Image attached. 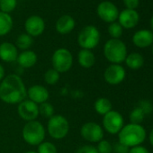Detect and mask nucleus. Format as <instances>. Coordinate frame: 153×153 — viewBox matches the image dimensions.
<instances>
[{
  "label": "nucleus",
  "instance_id": "nucleus-1",
  "mask_svg": "<svg viewBox=\"0 0 153 153\" xmlns=\"http://www.w3.org/2000/svg\"><path fill=\"white\" fill-rule=\"evenodd\" d=\"M27 97V88L17 74H9L0 82V99L5 104L18 105Z\"/></svg>",
  "mask_w": 153,
  "mask_h": 153
},
{
  "label": "nucleus",
  "instance_id": "nucleus-2",
  "mask_svg": "<svg viewBox=\"0 0 153 153\" xmlns=\"http://www.w3.org/2000/svg\"><path fill=\"white\" fill-rule=\"evenodd\" d=\"M146 136L147 133L144 127L134 123L124 125L118 133L119 142L129 148L140 146L145 140Z\"/></svg>",
  "mask_w": 153,
  "mask_h": 153
},
{
  "label": "nucleus",
  "instance_id": "nucleus-3",
  "mask_svg": "<svg viewBox=\"0 0 153 153\" xmlns=\"http://www.w3.org/2000/svg\"><path fill=\"white\" fill-rule=\"evenodd\" d=\"M24 140L31 146H38L44 141L46 136V130L43 124L37 121L27 122L22 131Z\"/></svg>",
  "mask_w": 153,
  "mask_h": 153
},
{
  "label": "nucleus",
  "instance_id": "nucleus-4",
  "mask_svg": "<svg viewBox=\"0 0 153 153\" xmlns=\"http://www.w3.org/2000/svg\"><path fill=\"white\" fill-rule=\"evenodd\" d=\"M104 55L112 64H121L127 57V48L120 39H110L104 46Z\"/></svg>",
  "mask_w": 153,
  "mask_h": 153
},
{
  "label": "nucleus",
  "instance_id": "nucleus-5",
  "mask_svg": "<svg viewBox=\"0 0 153 153\" xmlns=\"http://www.w3.org/2000/svg\"><path fill=\"white\" fill-rule=\"evenodd\" d=\"M47 131L54 140L64 139L69 131V123L67 118L61 114H54L47 123Z\"/></svg>",
  "mask_w": 153,
  "mask_h": 153
},
{
  "label": "nucleus",
  "instance_id": "nucleus-6",
  "mask_svg": "<svg viewBox=\"0 0 153 153\" xmlns=\"http://www.w3.org/2000/svg\"><path fill=\"white\" fill-rule=\"evenodd\" d=\"M100 42V32L94 25H87L81 29L78 35V43L81 49H95Z\"/></svg>",
  "mask_w": 153,
  "mask_h": 153
},
{
  "label": "nucleus",
  "instance_id": "nucleus-7",
  "mask_svg": "<svg viewBox=\"0 0 153 153\" xmlns=\"http://www.w3.org/2000/svg\"><path fill=\"white\" fill-rule=\"evenodd\" d=\"M72 53L66 48L57 49L51 56L52 68L57 70L59 74L68 72L73 66Z\"/></svg>",
  "mask_w": 153,
  "mask_h": 153
},
{
  "label": "nucleus",
  "instance_id": "nucleus-8",
  "mask_svg": "<svg viewBox=\"0 0 153 153\" xmlns=\"http://www.w3.org/2000/svg\"><path fill=\"white\" fill-rule=\"evenodd\" d=\"M103 129L110 134H118L124 126L123 115L117 111H110L103 116Z\"/></svg>",
  "mask_w": 153,
  "mask_h": 153
},
{
  "label": "nucleus",
  "instance_id": "nucleus-9",
  "mask_svg": "<svg viewBox=\"0 0 153 153\" xmlns=\"http://www.w3.org/2000/svg\"><path fill=\"white\" fill-rule=\"evenodd\" d=\"M80 135L90 143H97L104 139V129L97 123L88 122L81 126Z\"/></svg>",
  "mask_w": 153,
  "mask_h": 153
},
{
  "label": "nucleus",
  "instance_id": "nucleus-10",
  "mask_svg": "<svg viewBox=\"0 0 153 153\" xmlns=\"http://www.w3.org/2000/svg\"><path fill=\"white\" fill-rule=\"evenodd\" d=\"M126 76L125 69L120 64H111L104 72V79L106 83L112 86L119 85L122 83Z\"/></svg>",
  "mask_w": 153,
  "mask_h": 153
},
{
  "label": "nucleus",
  "instance_id": "nucleus-11",
  "mask_svg": "<svg viewBox=\"0 0 153 153\" xmlns=\"http://www.w3.org/2000/svg\"><path fill=\"white\" fill-rule=\"evenodd\" d=\"M98 17L105 23H114L118 19L119 11L117 7L110 1L101 2L97 8Z\"/></svg>",
  "mask_w": 153,
  "mask_h": 153
},
{
  "label": "nucleus",
  "instance_id": "nucleus-12",
  "mask_svg": "<svg viewBox=\"0 0 153 153\" xmlns=\"http://www.w3.org/2000/svg\"><path fill=\"white\" fill-rule=\"evenodd\" d=\"M17 113L20 118L26 123L34 121L39 117V105L29 99H25L18 104Z\"/></svg>",
  "mask_w": 153,
  "mask_h": 153
},
{
  "label": "nucleus",
  "instance_id": "nucleus-13",
  "mask_svg": "<svg viewBox=\"0 0 153 153\" xmlns=\"http://www.w3.org/2000/svg\"><path fill=\"white\" fill-rule=\"evenodd\" d=\"M25 29L26 33L32 37H38L42 35L45 30V22L39 16H32L28 17L25 23Z\"/></svg>",
  "mask_w": 153,
  "mask_h": 153
},
{
  "label": "nucleus",
  "instance_id": "nucleus-14",
  "mask_svg": "<svg viewBox=\"0 0 153 153\" xmlns=\"http://www.w3.org/2000/svg\"><path fill=\"white\" fill-rule=\"evenodd\" d=\"M27 97L36 105L48 102L50 98L49 90L42 85H33L27 89Z\"/></svg>",
  "mask_w": 153,
  "mask_h": 153
},
{
  "label": "nucleus",
  "instance_id": "nucleus-15",
  "mask_svg": "<svg viewBox=\"0 0 153 153\" xmlns=\"http://www.w3.org/2000/svg\"><path fill=\"white\" fill-rule=\"evenodd\" d=\"M140 20V16L136 10L132 9H124L118 16V21L120 25L125 29L134 28Z\"/></svg>",
  "mask_w": 153,
  "mask_h": 153
},
{
  "label": "nucleus",
  "instance_id": "nucleus-16",
  "mask_svg": "<svg viewBox=\"0 0 153 153\" xmlns=\"http://www.w3.org/2000/svg\"><path fill=\"white\" fill-rule=\"evenodd\" d=\"M18 54V49L14 43L5 42L0 44V59L2 61L7 63L15 62L17 59Z\"/></svg>",
  "mask_w": 153,
  "mask_h": 153
},
{
  "label": "nucleus",
  "instance_id": "nucleus-17",
  "mask_svg": "<svg viewBox=\"0 0 153 153\" xmlns=\"http://www.w3.org/2000/svg\"><path fill=\"white\" fill-rule=\"evenodd\" d=\"M132 42L139 48H147L153 44V33L146 29L137 31L132 36Z\"/></svg>",
  "mask_w": 153,
  "mask_h": 153
},
{
  "label": "nucleus",
  "instance_id": "nucleus-18",
  "mask_svg": "<svg viewBox=\"0 0 153 153\" xmlns=\"http://www.w3.org/2000/svg\"><path fill=\"white\" fill-rule=\"evenodd\" d=\"M76 25V22L75 19L68 15H65L60 16L55 25V28L56 31L59 33V34H68L69 33H71Z\"/></svg>",
  "mask_w": 153,
  "mask_h": 153
},
{
  "label": "nucleus",
  "instance_id": "nucleus-19",
  "mask_svg": "<svg viewBox=\"0 0 153 153\" xmlns=\"http://www.w3.org/2000/svg\"><path fill=\"white\" fill-rule=\"evenodd\" d=\"M37 60H38L37 54L33 51H31V50L23 51L21 53L18 54V57L16 59L18 65L24 68H33L37 63Z\"/></svg>",
  "mask_w": 153,
  "mask_h": 153
},
{
  "label": "nucleus",
  "instance_id": "nucleus-20",
  "mask_svg": "<svg viewBox=\"0 0 153 153\" xmlns=\"http://www.w3.org/2000/svg\"><path fill=\"white\" fill-rule=\"evenodd\" d=\"M78 62L83 68H91L96 63V56L90 50L81 49L78 53Z\"/></svg>",
  "mask_w": 153,
  "mask_h": 153
},
{
  "label": "nucleus",
  "instance_id": "nucleus-21",
  "mask_svg": "<svg viewBox=\"0 0 153 153\" xmlns=\"http://www.w3.org/2000/svg\"><path fill=\"white\" fill-rule=\"evenodd\" d=\"M13 19L9 14L0 11V36L8 34L13 28Z\"/></svg>",
  "mask_w": 153,
  "mask_h": 153
},
{
  "label": "nucleus",
  "instance_id": "nucleus-22",
  "mask_svg": "<svg viewBox=\"0 0 153 153\" xmlns=\"http://www.w3.org/2000/svg\"><path fill=\"white\" fill-rule=\"evenodd\" d=\"M112 108H113V105L108 98L99 97L95 101L94 109L100 115L104 116L105 114H106L107 113L112 111Z\"/></svg>",
  "mask_w": 153,
  "mask_h": 153
},
{
  "label": "nucleus",
  "instance_id": "nucleus-23",
  "mask_svg": "<svg viewBox=\"0 0 153 153\" xmlns=\"http://www.w3.org/2000/svg\"><path fill=\"white\" fill-rule=\"evenodd\" d=\"M124 61L128 68H130L131 69H134V70L140 68L144 64V59L142 55H140L138 52H132L127 55Z\"/></svg>",
  "mask_w": 153,
  "mask_h": 153
},
{
  "label": "nucleus",
  "instance_id": "nucleus-24",
  "mask_svg": "<svg viewBox=\"0 0 153 153\" xmlns=\"http://www.w3.org/2000/svg\"><path fill=\"white\" fill-rule=\"evenodd\" d=\"M33 44V39L32 36H30L27 33H22L20 34L16 42V46L17 49H20L22 51H27L30 50V48Z\"/></svg>",
  "mask_w": 153,
  "mask_h": 153
},
{
  "label": "nucleus",
  "instance_id": "nucleus-25",
  "mask_svg": "<svg viewBox=\"0 0 153 153\" xmlns=\"http://www.w3.org/2000/svg\"><path fill=\"white\" fill-rule=\"evenodd\" d=\"M43 78H44V81L46 84H48L50 86H53L59 82V80L60 79V74L54 68H49L44 73Z\"/></svg>",
  "mask_w": 153,
  "mask_h": 153
},
{
  "label": "nucleus",
  "instance_id": "nucleus-26",
  "mask_svg": "<svg viewBox=\"0 0 153 153\" xmlns=\"http://www.w3.org/2000/svg\"><path fill=\"white\" fill-rule=\"evenodd\" d=\"M54 112V106L49 102H45L39 105V115L42 116L43 118L50 119L51 116L55 114Z\"/></svg>",
  "mask_w": 153,
  "mask_h": 153
},
{
  "label": "nucleus",
  "instance_id": "nucleus-27",
  "mask_svg": "<svg viewBox=\"0 0 153 153\" xmlns=\"http://www.w3.org/2000/svg\"><path fill=\"white\" fill-rule=\"evenodd\" d=\"M144 118H145V114L138 106H136L134 109H132V111L130 114V121H131V123L140 124L143 122Z\"/></svg>",
  "mask_w": 153,
  "mask_h": 153
},
{
  "label": "nucleus",
  "instance_id": "nucleus-28",
  "mask_svg": "<svg viewBox=\"0 0 153 153\" xmlns=\"http://www.w3.org/2000/svg\"><path fill=\"white\" fill-rule=\"evenodd\" d=\"M37 153H58L56 145L51 141H42L37 148Z\"/></svg>",
  "mask_w": 153,
  "mask_h": 153
},
{
  "label": "nucleus",
  "instance_id": "nucleus-29",
  "mask_svg": "<svg viewBox=\"0 0 153 153\" xmlns=\"http://www.w3.org/2000/svg\"><path fill=\"white\" fill-rule=\"evenodd\" d=\"M17 5V0H1L0 1V10L3 13L9 14L13 12Z\"/></svg>",
  "mask_w": 153,
  "mask_h": 153
},
{
  "label": "nucleus",
  "instance_id": "nucleus-30",
  "mask_svg": "<svg viewBox=\"0 0 153 153\" xmlns=\"http://www.w3.org/2000/svg\"><path fill=\"white\" fill-rule=\"evenodd\" d=\"M123 27L119 23L114 22L111 23L108 26V33L112 37V39H119L123 34Z\"/></svg>",
  "mask_w": 153,
  "mask_h": 153
},
{
  "label": "nucleus",
  "instance_id": "nucleus-31",
  "mask_svg": "<svg viewBox=\"0 0 153 153\" xmlns=\"http://www.w3.org/2000/svg\"><path fill=\"white\" fill-rule=\"evenodd\" d=\"M98 153H112L113 152V145L110 141L106 140H102L97 142V147H96Z\"/></svg>",
  "mask_w": 153,
  "mask_h": 153
},
{
  "label": "nucleus",
  "instance_id": "nucleus-32",
  "mask_svg": "<svg viewBox=\"0 0 153 153\" xmlns=\"http://www.w3.org/2000/svg\"><path fill=\"white\" fill-rule=\"evenodd\" d=\"M138 107H140L143 111L145 115L151 114L152 111H153V105L148 100H141V101H140L139 104H138Z\"/></svg>",
  "mask_w": 153,
  "mask_h": 153
},
{
  "label": "nucleus",
  "instance_id": "nucleus-33",
  "mask_svg": "<svg viewBox=\"0 0 153 153\" xmlns=\"http://www.w3.org/2000/svg\"><path fill=\"white\" fill-rule=\"evenodd\" d=\"M76 153H98L95 146L92 145H83L76 149Z\"/></svg>",
  "mask_w": 153,
  "mask_h": 153
},
{
  "label": "nucleus",
  "instance_id": "nucleus-34",
  "mask_svg": "<svg viewBox=\"0 0 153 153\" xmlns=\"http://www.w3.org/2000/svg\"><path fill=\"white\" fill-rule=\"evenodd\" d=\"M129 150H130L129 147L123 145V143H121L119 141L114 143L113 146V152H114V153H128Z\"/></svg>",
  "mask_w": 153,
  "mask_h": 153
},
{
  "label": "nucleus",
  "instance_id": "nucleus-35",
  "mask_svg": "<svg viewBox=\"0 0 153 153\" xmlns=\"http://www.w3.org/2000/svg\"><path fill=\"white\" fill-rule=\"evenodd\" d=\"M123 5L125 6L126 9H132L135 10L140 4V0H123Z\"/></svg>",
  "mask_w": 153,
  "mask_h": 153
},
{
  "label": "nucleus",
  "instance_id": "nucleus-36",
  "mask_svg": "<svg viewBox=\"0 0 153 153\" xmlns=\"http://www.w3.org/2000/svg\"><path fill=\"white\" fill-rule=\"evenodd\" d=\"M128 153H149V152L143 146H135L131 148Z\"/></svg>",
  "mask_w": 153,
  "mask_h": 153
},
{
  "label": "nucleus",
  "instance_id": "nucleus-37",
  "mask_svg": "<svg viewBox=\"0 0 153 153\" xmlns=\"http://www.w3.org/2000/svg\"><path fill=\"white\" fill-rule=\"evenodd\" d=\"M6 76V69L4 68V66L0 63V82H1Z\"/></svg>",
  "mask_w": 153,
  "mask_h": 153
},
{
  "label": "nucleus",
  "instance_id": "nucleus-38",
  "mask_svg": "<svg viewBox=\"0 0 153 153\" xmlns=\"http://www.w3.org/2000/svg\"><path fill=\"white\" fill-rule=\"evenodd\" d=\"M149 142L153 146V129L150 131V133H149Z\"/></svg>",
  "mask_w": 153,
  "mask_h": 153
},
{
  "label": "nucleus",
  "instance_id": "nucleus-39",
  "mask_svg": "<svg viewBox=\"0 0 153 153\" xmlns=\"http://www.w3.org/2000/svg\"><path fill=\"white\" fill-rule=\"evenodd\" d=\"M150 27H151V32L153 33V16L150 19Z\"/></svg>",
  "mask_w": 153,
  "mask_h": 153
},
{
  "label": "nucleus",
  "instance_id": "nucleus-40",
  "mask_svg": "<svg viewBox=\"0 0 153 153\" xmlns=\"http://www.w3.org/2000/svg\"><path fill=\"white\" fill-rule=\"evenodd\" d=\"M25 153H37V152L34 151V150H28V151H26V152H25Z\"/></svg>",
  "mask_w": 153,
  "mask_h": 153
},
{
  "label": "nucleus",
  "instance_id": "nucleus-41",
  "mask_svg": "<svg viewBox=\"0 0 153 153\" xmlns=\"http://www.w3.org/2000/svg\"><path fill=\"white\" fill-rule=\"evenodd\" d=\"M152 53H153V44H152Z\"/></svg>",
  "mask_w": 153,
  "mask_h": 153
},
{
  "label": "nucleus",
  "instance_id": "nucleus-42",
  "mask_svg": "<svg viewBox=\"0 0 153 153\" xmlns=\"http://www.w3.org/2000/svg\"><path fill=\"white\" fill-rule=\"evenodd\" d=\"M0 1H1V0H0Z\"/></svg>",
  "mask_w": 153,
  "mask_h": 153
}]
</instances>
